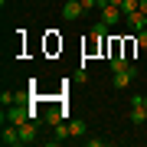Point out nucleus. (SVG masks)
<instances>
[{
    "label": "nucleus",
    "mask_w": 147,
    "mask_h": 147,
    "mask_svg": "<svg viewBox=\"0 0 147 147\" xmlns=\"http://www.w3.org/2000/svg\"><path fill=\"white\" fill-rule=\"evenodd\" d=\"M82 13H85V3H82V0H65V3H62V20L75 23Z\"/></svg>",
    "instance_id": "f257e3e1"
},
{
    "label": "nucleus",
    "mask_w": 147,
    "mask_h": 147,
    "mask_svg": "<svg viewBox=\"0 0 147 147\" xmlns=\"http://www.w3.org/2000/svg\"><path fill=\"white\" fill-rule=\"evenodd\" d=\"M23 121H30V108H10V111H3V124H16V127H20L23 124Z\"/></svg>",
    "instance_id": "f03ea898"
},
{
    "label": "nucleus",
    "mask_w": 147,
    "mask_h": 147,
    "mask_svg": "<svg viewBox=\"0 0 147 147\" xmlns=\"http://www.w3.org/2000/svg\"><path fill=\"white\" fill-rule=\"evenodd\" d=\"M137 79V69L134 65H127L124 72H115V79H111V85H115V88H127V85H131Z\"/></svg>",
    "instance_id": "7ed1b4c3"
},
{
    "label": "nucleus",
    "mask_w": 147,
    "mask_h": 147,
    "mask_svg": "<svg viewBox=\"0 0 147 147\" xmlns=\"http://www.w3.org/2000/svg\"><path fill=\"white\" fill-rule=\"evenodd\" d=\"M0 141H3L7 147H16V144H23V137H20V127H16V124H3V134H0Z\"/></svg>",
    "instance_id": "20e7f679"
},
{
    "label": "nucleus",
    "mask_w": 147,
    "mask_h": 147,
    "mask_svg": "<svg viewBox=\"0 0 147 147\" xmlns=\"http://www.w3.org/2000/svg\"><path fill=\"white\" fill-rule=\"evenodd\" d=\"M101 20H105L108 26H115V23H121V20H124V13H121V7L105 3V7H101Z\"/></svg>",
    "instance_id": "39448f33"
},
{
    "label": "nucleus",
    "mask_w": 147,
    "mask_h": 147,
    "mask_svg": "<svg viewBox=\"0 0 147 147\" xmlns=\"http://www.w3.org/2000/svg\"><path fill=\"white\" fill-rule=\"evenodd\" d=\"M124 23H127V26H131V30L137 33V30H144V26H147V13L134 10V13H127V16H124Z\"/></svg>",
    "instance_id": "423d86ee"
},
{
    "label": "nucleus",
    "mask_w": 147,
    "mask_h": 147,
    "mask_svg": "<svg viewBox=\"0 0 147 147\" xmlns=\"http://www.w3.org/2000/svg\"><path fill=\"white\" fill-rule=\"evenodd\" d=\"M20 137H23V144L36 141V121H23V124H20Z\"/></svg>",
    "instance_id": "0eeeda50"
},
{
    "label": "nucleus",
    "mask_w": 147,
    "mask_h": 147,
    "mask_svg": "<svg viewBox=\"0 0 147 147\" xmlns=\"http://www.w3.org/2000/svg\"><path fill=\"white\" fill-rule=\"evenodd\" d=\"M108 62H111V72H124V69L131 65V59H127L124 53H118V56H111Z\"/></svg>",
    "instance_id": "6e6552de"
},
{
    "label": "nucleus",
    "mask_w": 147,
    "mask_h": 147,
    "mask_svg": "<svg viewBox=\"0 0 147 147\" xmlns=\"http://www.w3.org/2000/svg\"><path fill=\"white\" fill-rule=\"evenodd\" d=\"M144 121H147V108H144V105H131V124L141 127Z\"/></svg>",
    "instance_id": "1a4fd4ad"
},
{
    "label": "nucleus",
    "mask_w": 147,
    "mask_h": 147,
    "mask_svg": "<svg viewBox=\"0 0 147 147\" xmlns=\"http://www.w3.org/2000/svg\"><path fill=\"white\" fill-rule=\"evenodd\" d=\"M69 131H72V137H82L85 134V121H69Z\"/></svg>",
    "instance_id": "9d476101"
},
{
    "label": "nucleus",
    "mask_w": 147,
    "mask_h": 147,
    "mask_svg": "<svg viewBox=\"0 0 147 147\" xmlns=\"http://www.w3.org/2000/svg\"><path fill=\"white\" fill-rule=\"evenodd\" d=\"M65 137H72V131H69V124L59 121V124H56V141H65Z\"/></svg>",
    "instance_id": "9b49d317"
},
{
    "label": "nucleus",
    "mask_w": 147,
    "mask_h": 147,
    "mask_svg": "<svg viewBox=\"0 0 147 147\" xmlns=\"http://www.w3.org/2000/svg\"><path fill=\"white\" fill-rule=\"evenodd\" d=\"M137 3H141V0H124V3H121V13H124V16H127V13H134V10H137Z\"/></svg>",
    "instance_id": "f8f14e48"
},
{
    "label": "nucleus",
    "mask_w": 147,
    "mask_h": 147,
    "mask_svg": "<svg viewBox=\"0 0 147 147\" xmlns=\"http://www.w3.org/2000/svg\"><path fill=\"white\" fill-rule=\"evenodd\" d=\"M62 115H65V111H49V115H46V121H49V124H59V121H62Z\"/></svg>",
    "instance_id": "ddd939ff"
},
{
    "label": "nucleus",
    "mask_w": 147,
    "mask_h": 147,
    "mask_svg": "<svg viewBox=\"0 0 147 147\" xmlns=\"http://www.w3.org/2000/svg\"><path fill=\"white\" fill-rule=\"evenodd\" d=\"M137 46H144V49H147V26H144V30H137Z\"/></svg>",
    "instance_id": "4468645a"
},
{
    "label": "nucleus",
    "mask_w": 147,
    "mask_h": 147,
    "mask_svg": "<svg viewBox=\"0 0 147 147\" xmlns=\"http://www.w3.org/2000/svg\"><path fill=\"white\" fill-rule=\"evenodd\" d=\"M82 3H85V10H92V7H105L108 0H82Z\"/></svg>",
    "instance_id": "2eb2a0df"
},
{
    "label": "nucleus",
    "mask_w": 147,
    "mask_h": 147,
    "mask_svg": "<svg viewBox=\"0 0 147 147\" xmlns=\"http://www.w3.org/2000/svg\"><path fill=\"white\" fill-rule=\"evenodd\" d=\"M137 10H141V13H147V0H141V3H137Z\"/></svg>",
    "instance_id": "dca6fc26"
},
{
    "label": "nucleus",
    "mask_w": 147,
    "mask_h": 147,
    "mask_svg": "<svg viewBox=\"0 0 147 147\" xmlns=\"http://www.w3.org/2000/svg\"><path fill=\"white\" fill-rule=\"evenodd\" d=\"M108 3H111V7H121V3H124V0H108Z\"/></svg>",
    "instance_id": "f3484780"
},
{
    "label": "nucleus",
    "mask_w": 147,
    "mask_h": 147,
    "mask_svg": "<svg viewBox=\"0 0 147 147\" xmlns=\"http://www.w3.org/2000/svg\"><path fill=\"white\" fill-rule=\"evenodd\" d=\"M144 108H147V95H144Z\"/></svg>",
    "instance_id": "a211bd4d"
}]
</instances>
